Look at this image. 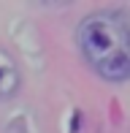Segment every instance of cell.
Masks as SVG:
<instances>
[{"label": "cell", "mask_w": 130, "mask_h": 133, "mask_svg": "<svg viewBox=\"0 0 130 133\" xmlns=\"http://www.w3.org/2000/svg\"><path fill=\"white\" fill-rule=\"evenodd\" d=\"M22 87V71L14 54L0 46V101H11Z\"/></svg>", "instance_id": "obj_2"}, {"label": "cell", "mask_w": 130, "mask_h": 133, "mask_svg": "<svg viewBox=\"0 0 130 133\" xmlns=\"http://www.w3.org/2000/svg\"><path fill=\"white\" fill-rule=\"evenodd\" d=\"M76 44L84 63L106 82L130 79V14L95 11L76 27Z\"/></svg>", "instance_id": "obj_1"}]
</instances>
